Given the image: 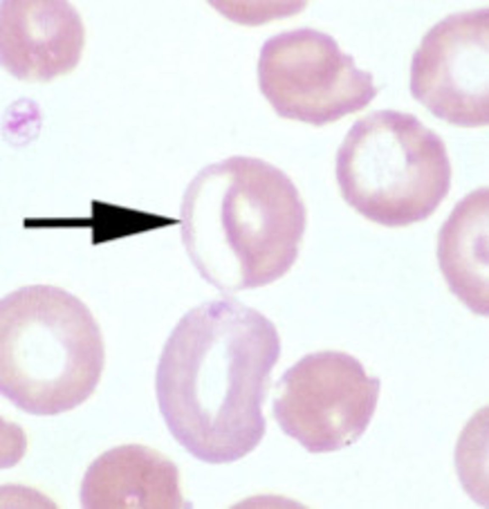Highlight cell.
I'll use <instances>...</instances> for the list:
<instances>
[{"mask_svg": "<svg viewBox=\"0 0 489 509\" xmlns=\"http://www.w3.org/2000/svg\"><path fill=\"white\" fill-rule=\"evenodd\" d=\"M410 86L451 124H489L488 7L453 13L427 32L413 55Z\"/></svg>", "mask_w": 489, "mask_h": 509, "instance_id": "277c9868", "label": "cell"}, {"mask_svg": "<svg viewBox=\"0 0 489 509\" xmlns=\"http://www.w3.org/2000/svg\"><path fill=\"white\" fill-rule=\"evenodd\" d=\"M84 35L81 17L68 1H0V63L17 79L47 81L71 71Z\"/></svg>", "mask_w": 489, "mask_h": 509, "instance_id": "8992f818", "label": "cell"}, {"mask_svg": "<svg viewBox=\"0 0 489 509\" xmlns=\"http://www.w3.org/2000/svg\"><path fill=\"white\" fill-rule=\"evenodd\" d=\"M437 255L452 293L473 312L488 316V188L457 203L439 232Z\"/></svg>", "mask_w": 489, "mask_h": 509, "instance_id": "ba28073f", "label": "cell"}, {"mask_svg": "<svg viewBox=\"0 0 489 509\" xmlns=\"http://www.w3.org/2000/svg\"><path fill=\"white\" fill-rule=\"evenodd\" d=\"M101 332L67 291L21 287L0 301V391L20 410L53 415L86 401L104 365Z\"/></svg>", "mask_w": 489, "mask_h": 509, "instance_id": "6da1fadb", "label": "cell"}, {"mask_svg": "<svg viewBox=\"0 0 489 509\" xmlns=\"http://www.w3.org/2000/svg\"><path fill=\"white\" fill-rule=\"evenodd\" d=\"M83 509H181L182 496L176 465L139 444L112 448L99 456L82 480Z\"/></svg>", "mask_w": 489, "mask_h": 509, "instance_id": "52a82bcc", "label": "cell"}, {"mask_svg": "<svg viewBox=\"0 0 489 509\" xmlns=\"http://www.w3.org/2000/svg\"><path fill=\"white\" fill-rule=\"evenodd\" d=\"M258 76L262 93L281 115L317 126L363 109L378 92L372 75L358 69L332 37L308 27L266 40Z\"/></svg>", "mask_w": 489, "mask_h": 509, "instance_id": "3957f363", "label": "cell"}, {"mask_svg": "<svg viewBox=\"0 0 489 509\" xmlns=\"http://www.w3.org/2000/svg\"><path fill=\"white\" fill-rule=\"evenodd\" d=\"M285 380L286 402L300 416L299 438L311 452L355 441L372 417L381 385L357 358L333 350L305 355Z\"/></svg>", "mask_w": 489, "mask_h": 509, "instance_id": "5b68a950", "label": "cell"}, {"mask_svg": "<svg viewBox=\"0 0 489 509\" xmlns=\"http://www.w3.org/2000/svg\"><path fill=\"white\" fill-rule=\"evenodd\" d=\"M345 201L390 227L423 220L447 195L451 167L443 141L411 114L373 111L352 124L336 156Z\"/></svg>", "mask_w": 489, "mask_h": 509, "instance_id": "7a4b0ae2", "label": "cell"}]
</instances>
